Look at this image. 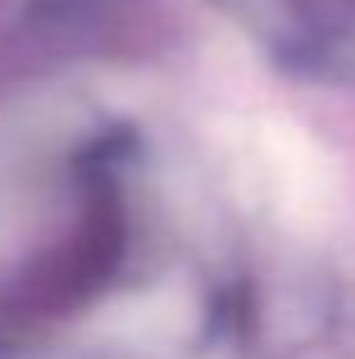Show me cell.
Returning a JSON list of instances; mask_svg holds the SVG:
<instances>
[{"label": "cell", "mask_w": 355, "mask_h": 359, "mask_svg": "<svg viewBox=\"0 0 355 359\" xmlns=\"http://www.w3.org/2000/svg\"><path fill=\"white\" fill-rule=\"evenodd\" d=\"M269 9L296 55L355 78V0H269Z\"/></svg>", "instance_id": "6da1fadb"}]
</instances>
